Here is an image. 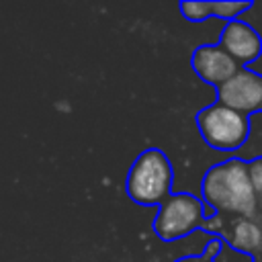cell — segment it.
<instances>
[{
  "instance_id": "obj_1",
  "label": "cell",
  "mask_w": 262,
  "mask_h": 262,
  "mask_svg": "<svg viewBox=\"0 0 262 262\" xmlns=\"http://www.w3.org/2000/svg\"><path fill=\"white\" fill-rule=\"evenodd\" d=\"M201 201L213 213H231L235 217H252L258 209V196L248 176V162L227 158L213 164L201 182Z\"/></svg>"
},
{
  "instance_id": "obj_2",
  "label": "cell",
  "mask_w": 262,
  "mask_h": 262,
  "mask_svg": "<svg viewBox=\"0 0 262 262\" xmlns=\"http://www.w3.org/2000/svg\"><path fill=\"white\" fill-rule=\"evenodd\" d=\"M172 184L174 168L160 147H149L141 151L133 160L125 180V188L131 201L145 207L164 203L172 194Z\"/></svg>"
},
{
  "instance_id": "obj_3",
  "label": "cell",
  "mask_w": 262,
  "mask_h": 262,
  "mask_svg": "<svg viewBox=\"0 0 262 262\" xmlns=\"http://www.w3.org/2000/svg\"><path fill=\"white\" fill-rule=\"evenodd\" d=\"M215 213L192 192H172L158 205L154 231L162 242H176L201 229Z\"/></svg>"
},
{
  "instance_id": "obj_4",
  "label": "cell",
  "mask_w": 262,
  "mask_h": 262,
  "mask_svg": "<svg viewBox=\"0 0 262 262\" xmlns=\"http://www.w3.org/2000/svg\"><path fill=\"white\" fill-rule=\"evenodd\" d=\"M196 129L205 143L215 151L235 154L250 135V117L213 102L196 113Z\"/></svg>"
},
{
  "instance_id": "obj_5",
  "label": "cell",
  "mask_w": 262,
  "mask_h": 262,
  "mask_svg": "<svg viewBox=\"0 0 262 262\" xmlns=\"http://www.w3.org/2000/svg\"><path fill=\"white\" fill-rule=\"evenodd\" d=\"M215 102L250 117L258 113L262 104V76L248 68H239L227 82L215 88Z\"/></svg>"
},
{
  "instance_id": "obj_6",
  "label": "cell",
  "mask_w": 262,
  "mask_h": 262,
  "mask_svg": "<svg viewBox=\"0 0 262 262\" xmlns=\"http://www.w3.org/2000/svg\"><path fill=\"white\" fill-rule=\"evenodd\" d=\"M217 43L237 61L239 68H250L262 57V35L244 18L225 23Z\"/></svg>"
},
{
  "instance_id": "obj_7",
  "label": "cell",
  "mask_w": 262,
  "mask_h": 262,
  "mask_svg": "<svg viewBox=\"0 0 262 262\" xmlns=\"http://www.w3.org/2000/svg\"><path fill=\"white\" fill-rule=\"evenodd\" d=\"M190 66L194 70V74L211 84V86H219L223 82H227L237 70V61L219 45V43H213V45H199L194 51H192V57H190Z\"/></svg>"
},
{
  "instance_id": "obj_8",
  "label": "cell",
  "mask_w": 262,
  "mask_h": 262,
  "mask_svg": "<svg viewBox=\"0 0 262 262\" xmlns=\"http://www.w3.org/2000/svg\"><path fill=\"white\" fill-rule=\"evenodd\" d=\"M227 246H231L237 252L254 256L262 248V229L258 223H254L250 217H237L231 223L229 235L223 237Z\"/></svg>"
},
{
  "instance_id": "obj_9",
  "label": "cell",
  "mask_w": 262,
  "mask_h": 262,
  "mask_svg": "<svg viewBox=\"0 0 262 262\" xmlns=\"http://www.w3.org/2000/svg\"><path fill=\"white\" fill-rule=\"evenodd\" d=\"M252 6L254 2H223V0L211 2V16L231 23V20H237L242 14H246Z\"/></svg>"
},
{
  "instance_id": "obj_10",
  "label": "cell",
  "mask_w": 262,
  "mask_h": 262,
  "mask_svg": "<svg viewBox=\"0 0 262 262\" xmlns=\"http://www.w3.org/2000/svg\"><path fill=\"white\" fill-rule=\"evenodd\" d=\"M180 14L190 23H203V20L211 18V2L184 0V2H180Z\"/></svg>"
},
{
  "instance_id": "obj_11",
  "label": "cell",
  "mask_w": 262,
  "mask_h": 262,
  "mask_svg": "<svg viewBox=\"0 0 262 262\" xmlns=\"http://www.w3.org/2000/svg\"><path fill=\"white\" fill-rule=\"evenodd\" d=\"M221 246H223V237L221 235H211L209 242H207V246H205V250L201 254L182 256V258H178L174 262H213V258L217 256V252L221 250Z\"/></svg>"
},
{
  "instance_id": "obj_12",
  "label": "cell",
  "mask_w": 262,
  "mask_h": 262,
  "mask_svg": "<svg viewBox=\"0 0 262 262\" xmlns=\"http://www.w3.org/2000/svg\"><path fill=\"white\" fill-rule=\"evenodd\" d=\"M213 262H256V260H254V256H250V254H244V252L233 250V248L227 246L225 239H223V246H221V250L217 252V256L213 258Z\"/></svg>"
},
{
  "instance_id": "obj_13",
  "label": "cell",
  "mask_w": 262,
  "mask_h": 262,
  "mask_svg": "<svg viewBox=\"0 0 262 262\" xmlns=\"http://www.w3.org/2000/svg\"><path fill=\"white\" fill-rule=\"evenodd\" d=\"M248 176L258 199H262V158L248 160Z\"/></svg>"
},
{
  "instance_id": "obj_14",
  "label": "cell",
  "mask_w": 262,
  "mask_h": 262,
  "mask_svg": "<svg viewBox=\"0 0 262 262\" xmlns=\"http://www.w3.org/2000/svg\"><path fill=\"white\" fill-rule=\"evenodd\" d=\"M260 111H262V104H260Z\"/></svg>"
}]
</instances>
